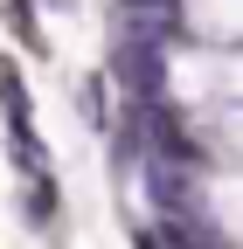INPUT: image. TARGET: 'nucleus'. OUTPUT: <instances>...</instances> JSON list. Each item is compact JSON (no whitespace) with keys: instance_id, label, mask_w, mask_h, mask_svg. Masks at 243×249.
Returning a JSON list of instances; mask_svg holds the SVG:
<instances>
[{"instance_id":"obj_1","label":"nucleus","mask_w":243,"mask_h":249,"mask_svg":"<svg viewBox=\"0 0 243 249\" xmlns=\"http://www.w3.org/2000/svg\"><path fill=\"white\" fill-rule=\"evenodd\" d=\"M49 222H56V180L28 173V229H49Z\"/></svg>"}]
</instances>
